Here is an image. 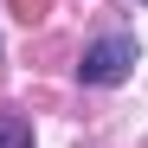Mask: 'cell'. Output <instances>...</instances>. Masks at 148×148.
I'll return each instance as SVG.
<instances>
[{
  "label": "cell",
  "instance_id": "6da1fadb",
  "mask_svg": "<svg viewBox=\"0 0 148 148\" xmlns=\"http://www.w3.org/2000/svg\"><path fill=\"white\" fill-rule=\"evenodd\" d=\"M129 71H135V39H122V32L97 39L90 52L77 58V77H84V84H97V90H103V84H122Z\"/></svg>",
  "mask_w": 148,
  "mask_h": 148
},
{
  "label": "cell",
  "instance_id": "7a4b0ae2",
  "mask_svg": "<svg viewBox=\"0 0 148 148\" xmlns=\"http://www.w3.org/2000/svg\"><path fill=\"white\" fill-rule=\"evenodd\" d=\"M0 148H32V122L13 116V110H0Z\"/></svg>",
  "mask_w": 148,
  "mask_h": 148
},
{
  "label": "cell",
  "instance_id": "3957f363",
  "mask_svg": "<svg viewBox=\"0 0 148 148\" xmlns=\"http://www.w3.org/2000/svg\"><path fill=\"white\" fill-rule=\"evenodd\" d=\"M39 7H45V0H19V13H26V19H39Z\"/></svg>",
  "mask_w": 148,
  "mask_h": 148
}]
</instances>
